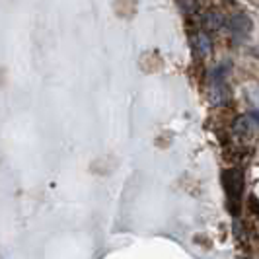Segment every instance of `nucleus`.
<instances>
[{
  "label": "nucleus",
  "instance_id": "f257e3e1",
  "mask_svg": "<svg viewBox=\"0 0 259 259\" xmlns=\"http://www.w3.org/2000/svg\"><path fill=\"white\" fill-rule=\"evenodd\" d=\"M222 180H224V187H226V193L230 197V201H234V214H238V201L242 197L244 191V174L240 169H226L222 174Z\"/></svg>",
  "mask_w": 259,
  "mask_h": 259
},
{
  "label": "nucleus",
  "instance_id": "f03ea898",
  "mask_svg": "<svg viewBox=\"0 0 259 259\" xmlns=\"http://www.w3.org/2000/svg\"><path fill=\"white\" fill-rule=\"evenodd\" d=\"M228 27H230V31L236 33V35H246V33H249V29H251V20L247 16H244V14H236V16H232L228 20Z\"/></svg>",
  "mask_w": 259,
  "mask_h": 259
},
{
  "label": "nucleus",
  "instance_id": "7ed1b4c3",
  "mask_svg": "<svg viewBox=\"0 0 259 259\" xmlns=\"http://www.w3.org/2000/svg\"><path fill=\"white\" fill-rule=\"evenodd\" d=\"M193 45L201 57H210L212 55V41H210V37H208L207 33H203V31L195 33Z\"/></svg>",
  "mask_w": 259,
  "mask_h": 259
},
{
  "label": "nucleus",
  "instance_id": "20e7f679",
  "mask_svg": "<svg viewBox=\"0 0 259 259\" xmlns=\"http://www.w3.org/2000/svg\"><path fill=\"white\" fill-rule=\"evenodd\" d=\"M226 24V20H224V16L221 12H217V10H208L205 16H203V26L210 29V31H219L222 26Z\"/></svg>",
  "mask_w": 259,
  "mask_h": 259
},
{
  "label": "nucleus",
  "instance_id": "39448f33",
  "mask_svg": "<svg viewBox=\"0 0 259 259\" xmlns=\"http://www.w3.org/2000/svg\"><path fill=\"white\" fill-rule=\"evenodd\" d=\"M210 98H212V102L214 105H224L228 102V92L224 88V84L221 82V78H217V84H212L210 86Z\"/></svg>",
  "mask_w": 259,
  "mask_h": 259
},
{
  "label": "nucleus",
  "instance_id": "423d86ee",
  "mask_svg": "<svg viewBox=\"0 0 259 259\" xmlns=\"http://www.w3.org/2000/svg\"><path fill=\"white\" fill-rule=\"evenodd\" d=\"M178 2H180V6H182L183 12L191 14L197 10V0H178Z\"/></svg>",
  "mask_w": 259,
  "mask_h": 259
},
{
  "label": "nucleus",
  "instance_id": "0eeeda50",
  "mask_svg": "<svg viewBox=\"0 0 259 259\" xmlns=\"http://www.w3.org/2000/svg\"><path fill=\"white\" fill-rule=\"evenodd\" d=\"M251 117H253V119H257V123H259V111H253V113H251Z\"/></svg>",
  "mask_w": 259,
  "mask_h": 259
}]
</instances>
